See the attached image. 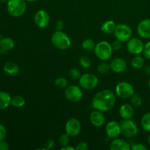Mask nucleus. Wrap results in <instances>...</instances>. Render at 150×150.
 Wrapping results in <instances>:
<instances>
[{
    "label": "nucleus",
    "mask_w": 150,
    "mask_h": 150,
    "mask_svg": "<svg viewBox=\"0 0 150 150\" xmlns=\"http://www.w3.org/2000/svg\"><path fill=\"white\" fill-rule=\"evenodd\" d=\"M15 46V42L12 38L4 37L0 39V49L1 54H5L13 49Z\"/></svg>",
    "instance_id": "19"
},
{
    "label": "nucleus",
    "mask_w": 150,
    "mask_h": 150,
    "mask_svg": "<svg viewBox=\"0 0 150 150\" xmlns=\"http://www.w3.org/2000/svg\"><path fill=\"white\" fill-rule=\"evenodd\" d=\"M26 1H28V2H34V1H36L38 0H25Z\"/></svg>",
    "instance_id": "44"
},
{
    "label": "nucleus",
    "mask_w": 150,
    "mask_h": 150,
    "mask_svg": "<svg viewBox=\"0 0 150 150\" xmlns=\"http://www.w3.org/2000/svg\"><path fill=\"white\" fill-rule=\"evenodd\" d=\"M69 76H70L71 79H74V80H79L81 76V71L79 69L72 68L69 72Z\"/></svg>",
    "instance_id": "32"
},
{
    "label": "nucleus",
    "mask_w": 150,
    "mask_h": 150,
    "mask_svg": "<svg viewBox=\"0 0 150 150\" xmlns=\"http://www.w3.org/2000/svg\"><path fill=\"white\" fill-rule=\"evenodd\" d=\"M81 130V124L76 118H70L65 124V133L70 137L78 136Z\"/></svg>",
    "instance_id": "11"
},
{
    "label": "nucleus",
    "mask_w": 150,
    "mask_h": 150,
    "mask_svg": "<svg viewBox=\"0 0 150 150\" xmlns=\"http://www.w3.org/2000/svg\"><path fill=\"white\" fill-rule=\"evenodd\" d=\"M134 87L127 81L119 82L115 87V94L122 99L130 98L134 95Z\"/></svg>",
    "instance_id": "6"
},
{
    "label": "nucleus",
    "mask_w": 150,
    "mask_h": 150,
    "mask_svg": "<svg viewBox=\"0 0 150 150\" xmlns=\"http://www.w3.org/2000/svg\"><path fill=\"white\" fill-rule=\"evenodd\" d=\"M111 70V67H110V64H108V63L106 62H102L98 66V68H97V70H98V73L100 74H106L109 70Z\"/></svg>",
    "instance_id": "29"
},
{
    "label": "nucleus",
    "mask_w": 150,
    "mask_h": 150,
    "mask_svg": "<svg viewBox=\"0 0 150 150\" xmlns=\"http://www.w3.org/2000/svg\"><path fill=\"white\" fill-rule=\"evenodd\" d=\"M119 113L122 119L130 120L134 115V108L131 104L125 103L120 106Z\"/></svg>",
    "instance_id": "18"
},
{
    "label": "nucleus",
    "mask_w": 150,
    "mask_h": 150,
    "mask_svg": "<svg viewBox=\"0 0 150 150\" xmlns=\"http://www.w3.org/2000/svg\"><path fill=\"white\" fill-rule=\"evenodd\" d=\"M81 86L76 85H70L65 88L64 96L66 99L71 103H78L83 98V92Z\"/></svg>",
    "instance_id": "9"
},
{
    "label": "nucleus",
    "mask_w": 150,
    "mask_h": 150,
    "mask_svg": "<svg viewBox=\"0 0 150 150\" xmlns=\"http://www.w3.org/2000/svg\"><path fill=\"white\" fill-rule=\"evenodd\" d=\"M117 100L115 92L110 89H103L92 98V108L102 112H107L113 108Z\"/></svg>",
    "instance_id": "1"
},
{
    "label": "nucleus",
    "mask_w": 150,
    "mask_h": 150,
    "mask_svg": "<svg viewBox=\"0 0 150 150\" xmlns=\"http://www.w3.org/2000/svg\"><path fill=\"white\" fill-rule=\"evenodd\" d=\"M130 103H131V105L133 107H136V108H139L142 105V99L139 95H133V96L130 98Z\"/></svg>",
    "instance_id": "30"
},
{
    "label": "nucleus",
    "mask_w": 150,
    "mask_h": 150,
    "mask_svg": "<svg viewBox=\"0 0 150 150\" xmlns=\"http://www.w3.org/2000/svg\"><path fill=\"white\" fill-rule=\"evenodd\" d=\"M26 103V100L21 95H16L11 99V105L16 108H21Z\"/></svg>",
    "instance_id": "24"
},
{
    "label": "nucleus",
    "mask_w": 150,
    "mask_h": 150,
    "mask_svg": "<svg viewBox=\"0 0 150 150\" xmlns=\"http://www.w3.org/2000/svg\"><path fill=\"white\" fill-rule=\"evenodd\" d=\"M109 149L111 150H130L131 146L128 142L121 139H114L110 143Z\"/></svg>",
    "instance_id": "17"
},
{
    "label": "nucleus",
    "mask_w": 150,
    "mask_h": 150,
    "mask_svg": "<svg viewBox=\"0 0 150 150\" xmlns=\"http://www.w3.org/2000/svg\"><path fill=\"white\" fill-rule=\"evenodd\" d=\"M0 1H1V3H4V4H7V3L9 1V0H0Z\"/></svg>",
    "instance_id": "43"
},
{
    "label": "nucleus",
    "mask_w": 150,
    "mask_h": 150,
    "mask_svg": "<svg viewBox=\"0 0 150 150\" xmlns=\"http://www.w3.org/2000/svg\"><path fill=\"white\" fill-rule=\"evenodd\" d=\"M0 38H1V36H0ZM0 39H1V38H0Z\"/></svg>",
    "instance_id": "48"
},
{
    "label": "nucleus",
    "mask_w": 150,
    "mask_h": 150,
    "mask_svg": "<svg viewBox=\"0 0 150 150\" xmlns=\"http://www.w3.org/2000/svg\"><path fill=\"white\" fill-rule=\"evenodd\" d=\"M110 67L112 71L117 73H121L125 71L127 68V63L124 59L116 57L111 61Z\"/></svg>",
    "instance_id": "14"
},
{
    "label": "nucleus",
    "mask_w": 150,
    "mask_h": 150,
    "mask_svg": "<svg viewBox=\"0 0 150 150\" xmlns=\"http://www.w3.org/2000/svg\"><path fill=\"white\" fill-rule=\"evenodd\" d=\"M54 144H55L54 141L52 140V139H49V140H48L45 143V146H44V148H45V150L51 149V148L54 147Z\"/></svg>",
    "instance_id": "38"
},
{
    "label": "nucleus",
    "mask_w": 150,
    "mask_h": 150,
    "mask_svg": "<svg viewBox=\"0 0 150 150\" xmlns=\"http://www.w3.org/2000/svg\"><path fill=\"white\" fill-rule=\"evenodd\" d=\"M114 35L116 39L122 41V42H127L133 36V30L128 25L120 23L117 25Z\"/></svg>",
    "instance_id": "8"
},
{
    "label": "nucleus",
    "mask_w": 150,
    "mask_h": 150,
    "mask_svg": "<svg viewBox=\"0 0 150 150\" xmlns=\"http://www.w3.org/2000/svg\"><path fill=\"white\" fill-rule=\"evenodd\" d=\"M117 24L113 20H108L103 22L101 26V31L105 35H110V34H114L115 31Z\"/></svg>",
    "instance_id": "22"
},
{
    "label": "nucleus",
    "mask_w": 150,
    "mask_h": 150,
    "mask_svg": "<svg viewBox=\"0 0 150 150\" xmlns=\"http://www.w3.org/2000/svg\"><path fill=\"white\" fill-rule=\"evenodd\" d=\"M147 142H148V144L150 146V134L149 135V136H148V139H147Z\"/></svg>",
    "instance_id": "45"
},
{
    "label": "nucleus",
    "mask_w": 150,
    "mask_h": 150,
    "mask_svg": "<svg viewBox=\"0 0 150 150\" xmlns=\"http://www.w3.org/2000/svg\"><path fill=\"white\" fill-rule=\"evenodd\" d=\"M91 59L86 56L81 57L79 59V64L84 69L89 68L91 67Z\"/></svg>",
    "instance_id": "28"
},
{
    "label": "nucleus",
    "mask_w": 150,
    "mask_h": 150,
    "mask_svg": "<svg viewBox=\"0 0 150 150\" xmlns=\"http://www.w3.org/2000/svg\"><path fill=\"white\" fill-rule=\"evenodd\" d=\"M113 50L111 44L105 40L100 41L95 45L94 52L95 56L102 61H107L112 57Z\"/></svg>",
    "instance_id": "3"
},
{
    "label": "nucleus",
    "mask_w": 150,
    "mask_h": 150,
    "mask_svg": "<svg viewBox=\"0 0 150 150\" xmlns=\"http://www.w3.org/2000/svg\"><path fill=\"white\" fill-rule=\"evenodd\" d=\"M34 21L38 27L44 29L50 22L49 14L44 10H38L34 16Z\"/></svg>",
    "instance_id": "12"
},
{
    "label": "nucleus",
    "mask_w": 150,
    "mask_h": 150,
    "mask_svg": "<svg viewBox=\"0 0 150 150\" xmlns=\"http://www.w3.org/2000/svg\"><path fill=\"white\" fill-rule=\"evenodd\" d=\"M64 24L63 23L62 21H58L56 22L55 23V28L56 30H59V31H62L63 28H64Z\"/></svg>",
    "instance_id": "39"
},
{
    "label": "nucleus",
    "mask_w": 150,
    "mask_h": 150,
    "mask_svg": "<svg viewBox=\"0 0 150 150\" xmlns=\"http://www.w3.org/2000/svg\"><path fill=\"white\" fill-rule=\"evenodd\" d=\"M70 142V136L67 133H64L60 136L59 139V143L62 146H64L66 145L69 144Z\"/></svg>",
    "instance_id": "31"
},
{
    "label": "nucleus",
    "mask_w": 150,
    "mask_h": 150,
    "mask_svg": "<svg viewBox=\"0 0 150 150\" xmlns=\"http://www.w3.org/2000/svg\"><path fill=\"white\" fill-rule=\"evenodd\" d=\"M111 46H112V48L114 51H120L122 48V42L119 40L116 39L114 42L111 44Z\"/></svg>",
    "instance_id": "34"
},
{
    "label": "nucleus",
    "mask_w": 150,
    "mask_h": 150,
    "mask_svg": "<svg viewBox=\"0 0 150 150\" xmlns=\"http://www.w3.org/2000/svg\"><path fill=\"white\" fill-rule=\"evenodd\" d=\"M3 70L7 75L11 76H16L19 73V67L17 64L13 62H8L5 63L3 67Z\"/></svg>",
    "instance_id": "20"
},
{
    "label": "nucleus",
    "mask_w": 150,
    "mask_h": 150,
    "mask_svg": "<svg viewBox=\"0 0 150 150\" xmlns=\"http://www.w3.org/2000/svg\"><path fill=\"white\" fill-rule=\"evenodd\" d=\"M89 147L88 146V143L86 142H79L76 146V149L77 150H86Z\"/></svg>",
    "instance_id": "36"
},
{
    "label": "nucleus",
    "mask_w": 150,
    "mask_h": 150,
    "mask_svg": "<svg viewBox=\"0 0 150 150\" xmlns=\"http://www.w3.org/2000/svg\"><path fill=\"white\" fill-rule=\"evenodd\" d=\"M54 84L59 89H65L68 85V81L64 77H58L56 79Z\"/></svg>",
    "instance_id": "27"
},
{
    "label": "nucleus",
    "mask_w": 150,
    "mask_h": 150,
    "mask_svg": "<svg viewBox=\"0 0 150 150\" xmlns=\"http://www.w3.org/2000/svg\"><path fill=\"white\" fill-rule=\"evenodd\" d=\"M137 33L143 39L150 38V18H146L139 22L137 26Z\"/></svg>",
    "instance_id": "15"
},
{
    "label": "nucleus",
    "mask_w": 150,
    "mask_h": 150,
    "mask_svg": "<svg viewBox=\"0 0 150 150\" xmlns=\"http://www.w3.org/2000/svg\"><path fill=\"white\" fill-rule=\"evenodd\" d=\"M149 87L150 89V77H149Z\"/></svg>",
    "instance_id": "46"
},
{
    "label": "nucleus",
    "mask_w": 150,
    "mask_h": 150,
    "mask_svg": "<svg viewBox=\"0 0 150 150\" xmlns=\"http://www.w3.org/2000/svg\"><path fill=\"white\" fill-rule=\"evenodd\" d=\"M95 45H96V44L94 42L93 40L90 39V38H86V39L83 40V42H82L81 43L82 48L86 51H94Z\"/></svg>",
    "instance_id": "26"
},
{
    "label": "nucleus",
    "mask_w": 150,
    "mask_h": 150,
    "mask_svg": "<svg viewBox=\"0 0 150 150\" xmlns=\"http://www.w3.org/2000/svg\"><path fill=\"white\" fill-rule=\"evenodd\" d=\"M121 127V135L125 138H133L139 133L137 125L130 120H122L120 122Z\"/></svg>",
    "instance_id": "5"
},
{
    "label": "nucleus",
    "mask_w": 150,
    "mask_h": 150,
    "mask_svg": "<svg viewBox=\"0 0 150 150\" xmlns=\"http://www.w3.org/2000/svg\"><path fill=\"white\" fill-rule=\"evenodd\" d=\"M131 149L132 150H146L147 148L146 146H145L144 144H140V143H137L135 144L134 145L131 146Z\"/></svg>",
    "instance_id": "37"
},
{
    "label": "nucleus",
    "mask_w": 150,
    "mask_h": 150,
    "mask_svg": "<svg viewBox=\"0 0 150 150\" xmlns=\"http://www.w3.org/2000/svg\"><path fill=\"white\" fill-rule=\"evenodd\" d=\"M105 133L109 139H117L121 135L120 124L114 120L108 122L105 125Z\"/></svg>",
    "instance_id": "13"
},
{
    "label": "nucleus",
    "mask_w": 150,
    "mask_h": 150,
    "mask_svg": "<svg viewBox=\"0 0 150 150\" xmlns=\"http://www.w3.org/2000/svg\"><path fill=\"white\" fill-rule=\"evenodd\" d=\"M51 41L54 46L59 50H67L71 45V39L63 31L56 30L51 35Z\"/></svg>",
    "instance_id": "2"
},
{
    "label": "nucleus",
    "mask_w": 150,
    "mask_h": 150,
    "mask_svg": "<svg viewBox=\"0 0 150 150\" xmlns=\"http://www.w3.org/2000/svg\"><path fill=\"white\" fill-rule=\"evenodd\" d=\"M7 136V130L3 125L0 124V142L4 141Z\"/></svg>",
    "instance_id": "35"
},
{
    "label": "nucleus",
    "mask_w": 150,
    "mask_h": 150,
    "mask_svg": "<svg viewBox=\"0 0 150 150\" xmlns=\"http://www.w3.org/2000/svg\"><path fill=\"white\" fill-rule=\"evenodd\" d=\"M62 150H74V149H76V147H73V146H70L69 144H67L64 146H62Z\"/></svg>",
    "instance_id": "41"
},
{
    "label": "nucleus",
    "mask_w": 150,
    "mask_h": 150,
    "mask_svg": "<svg viewBox=\"0 0 150 150\" xmlns=\"http://www.w3.org/2000/svg\"><path fill=\"white\" fill-rule=\"evenodd\" d=\"M103 112L98 110H93L89 114V121L91 124L97 127H101L105 124V118L103 114Z\"/></svg>",
    "instance_id": "16"
},
{
    "label": "nucleus",
    "mask_w": 150,
    "mask_h": 150,
    "mask_svg": "<svg viewBox=\"0 0 150 150\" xmlns=\"http://www.w3.org/2000/svg\"><path fill=\"white\" fill-rule=\"evenodd\" d=\"M79 83L82 89L91 90L98 86L99 80L98 78L92 73H84L82 74L79 79Z\"/></svg>",
    "instance_id": "7"
},
{
    "label": "nucleus",
    "mask_w": 150,
    "mask_h": 150,
    "mask_svg": "<svg viewBox=\"0 0 150 150\" xmlns=\"http://www.w3.org/2000/svg\"><path fill=\"white\" fill-rule=\"evenodd\" d=\"M7 12L15 18L21 17L26 10V1L25 0H9L7 3Z\"/></svg>",
    "instance_id": "4"
},
{
    "label": "nucleus",
    "mask_w": 150,
    "mask_h": 150,
    "mask_svg": "<svg viewBox=\"0 0 150 150\" xmlns=\"http://www.w3.org/2000/svg\"><path fill=\"white\" fill-rule=\"evenodd\" d=\"M144 45L143 41L138 38L132 37L127 42V50L129 53L133 55H139L143 53Z\"/></svg>",
    "instance_id": "10"
},
{
    "label": "nucleus",
    "mask_w": 150,
    "mask_h": 150,
    "mask_svg": "<svg viewBox=\"0 0 150 150\" xmlns=\"http://www.w3.org/2000/svg\"><path fill=\"white\" fill-rule=\"evenodd\" d=\"M142 127L146 132L150 133V112L144 114L141 120Z\"/></svg>",
    "instance_id": "25"
},
{
    "label": "nucleus",
    "mask_w": 150,
    "mask_h": 150,
    "mask_svg": "<svg viewBox=\"0 0 150 150\" xmlns=\"http://www.w3.org/2000/svg\"><path fill=\"white\" fill-rule=\"evenodd\" d=\"M10 148L9 144L5 141H1L0 142V150H8Z\"/></svg>",
    "instance_id": "40"
},
{
    "label": "nucleus",
    "mask_w": 150,
    "mask_h": 150,
    "mask_svg": "<svg viewBox=\"0 0 150 150\" xmlns=\"http://www.w3.org/2000/svg\"><path fill=\"white\" fill-rule=\"evenodd\" d=\"M143 54L145 58L147 59L148 60H150V41L146 42L144 45Z\"/></svg>",
    "instance_id": "33"
},
{
    "label": "nucleus",
    "mask_w": 150,
    "mask_h": 150,
    "mask_svg": "<svg viewBox=\"0 0 150 150\" xmlns=\"http://www.w3.org/2000/svg\"><path fill=\"white\" fill-rule=\"evenodd\" d=\"M11 96L7 92L0 91V111L4 110L11 105Z\"/></svg>",
    "instance_id": "21"
},
{
    "label": "nucleus",
    "mask_w": 150,
    "mask_h": 150,
    "mask_svg": "<svg viewBox=\"0 0 150 150\" xmlns=\"http://www.w3.org/2000/svg\"><path fill=\"white\" fill-rule=\"evenodd\" d=\"M145 73L147 75H150V66H146L145 67Z\"/></svg>",
    "instance_id": "42"
},
{
    "label": "nucleus",
    "mask_w": 150,
    "mask_h": 150,
    "mask_svg": "<svg viewBox=\"0 0 150 150\" xmlns=\"http://www.w3.org/2000/svg\"><path fill=\"white\" fill-rule=\"evenodd\" d=\"M1 49H0V55H1Z\"/></svg>",
    "instance_id": "47"
},
{
    "label": "nucleus",
    "mask_w": 150,
    "mask_h": 150,
    "mask_svg": "<svg viewBox=\"0 0 150 150\" xmlns=\"http://www.w3.org/2000/svg\"><path fill=\"white\" fill-rule=\"evenodd\" d=\"M144 57H142L140 55H136V57H134L132 59L130 64L133 67V68L136 69V70H139V69L143 68L144 66Z\"/></svg>",
    "instance_id": "23"
}]
</instances>
